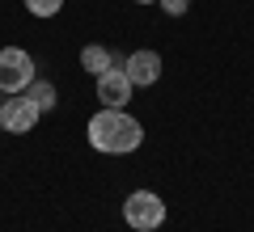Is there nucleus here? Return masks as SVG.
<instances>
[{"label": "nucleus", "mask_w": 254, "mask_h": 232, "mask_svg": "<svg viewBox=\"0 0 254 232\" xmlns=\"http://www.w3.org/2000/svg\"><path fill=\"white\" fill-rule=\"evenodd\" d=\"M89 143L98 152H106V156H127V152H136L144 143V127L127 110H106L102 106L89 118Z\"/></svg>", "instance_id": "1"}, {"label": "nucleus", "mask_w": 254, "mask_h": 232, "mask_svg": "<svg viewBox=\"0 0 254 232\" xmlns=\"http://www.w3.org/2000/svg\"><path fill=\"white\" fill-rule=\"evenodd\" d=\"M30 85H34V59H30V51L4 46V51H0V93L17 97V93H26Z\"/></svg>", "instance_id": "2"}, {"label": "nucleus", "mask_w": 254, "mask_h": 232, "mask_svg": "<svg viewBox=\"0 0 254 232\" xmlns=\"http://www.w3.org/2000/svg\"><path fill=\"white\" fill-rule=\"evenodd\" d=\"M123 220H127V228H136V232H157V228L165 224V203H161V194H153V190H136V194H127Z\"/></svg>", "instance_id": "3"}, {"label": "nucleus", "mask_w": 254, "mask_h": 232, "mask_svg": "<svg viewBox=\"0 0 254 232\" xmlns=\"http://www.w3.org/2000/svg\"><path fill=\"white\" fill-rule=\"evenodd\" d=\"M131 89H136V85H131V76H127L123 68H106L98 76V101L106 110H123L127 101H131Z\"/></svg>", "instance_id": "4"}, {"label": "nucleus", "mask_w": 254, "mask_h": 232, "mask_svg": "<svg viewBox=\"0 0 254 232\" xmlns=\"http://www.w3.org/2000/svg\"><path fill=\"white\" fill-rule=\"evenodd\" d=\"M43 118V110L34 106V101L26 97V93H17L13 101H4L0 106V123H4V131H13V135H26V131H34V123Z\"/></svg>", "instance_id": "5"}, {"label": "nucleus", "mask_w": 254, "mask_h": 232, "mask_svg": "<svg viewBox=\"0 0 254 232\" xmlns=\"http://www.w3.org/2000/svg\"><path fill=\"white\" fill-rule=\"evenodd\" d=\"M123 72L131 76V85H157L161 81V55L157 51H131Z\"/></svg>", "instance_id": "6"}, {"label": "nucleus", "mask_w": 254, "mask_h": 232, "mask_svg": "<svg viewBox=\"0 0 254 232\" xmlns=\"http://www.w3.org/2000/svg\"><path fill=\"white\" fill-rule=\"evenodd\" d=\"M81 68H85V72H93V76H102V72H106V68H115V55H110L106 46L89 43V46H85V51H81Z\"/></svg>", "instance_id": "7"}, {"label": "nucleus", "mask_w": 254, "mask_h": 232, "mask_svg": "<svg viewBox=\"0 0 254 232\" xmlns=\"http://www.w3.org/2000/svg\"><path fill=\"white\" fill-rule=\"evenodd\" d=\"M26 97L34 101L38 110H51V106H55V85H51V81H34V85L26 89Z\"/></svg>", "instance_id": "8"}, {"label": "nucleus", "mask_w": 254, "mask_h": 232, "mask_svg": "<svg viewBox=\"0 0 254 232\" xmlns=\"http://www.w3.org/2000/svg\"><path fill=\"white\" fill-rule=\"evenodd\" d=\"M26 9L34 13V17H55V13L64 9V0H26Z\"/></svg>", "instance_id": "9"}, {"label": "nucleus", "mask_w": 254, "mask_h": 232, "mask_svg": "<svg viewBox=\"0 0 254 232\" xmlns=\"http://www.w3.org/2000/svg\"><path fill=\"white\" fill-rule=\"evenodd\" d=\"M157 4H161V9L170 13V17H182V13L190 9V0H157Z\"/></svg>", "instance_id": "10"}, {"label": "nucleus", "mask_w": 254, "mask_h": 232, "mask_svg": "<svg viewBox=\"0 0 254 232\" xmlns=\"http://www.w3.org/2000/svg\"><path fill=\"white\" fill-rule=\"evenodd\" d=\"M136 4H157V0H136Z\"/></svg>", "instance_id": "11"}, {"label": "nucleus", "mask_w": 254, "mask_h": 232, "mask_svg": "<svg viewBox=\"0 0 254 232\" xmlns=\"http://www.w3.org/2000/svg\"><path fill=\"white\" fill-rule=\"evenodd\" d=\"M0 131H4V123H0Z\"/></svg>", "instance_id": "12"}]
</instances>
